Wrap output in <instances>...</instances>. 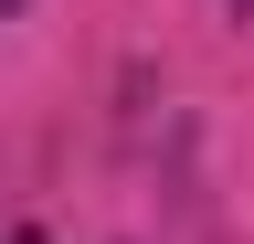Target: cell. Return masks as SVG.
Here are the masks:
<instances>
[{"mask_svg": "<svg viewBox=\"0 0 254 244\" xmlns=\"http://www.w3.org/2000/svg\"><path fill=\"white\" fill-rule=\"evenodd\" d=\"M0 244H53V234H32V223H21V234H0Z\"/></svg>", "mask_w": 254, "mask_h": 244, "instance_id": "cell-1", "label": "cell"}, {"mask_svg": "<svg viewBox=\"0 0 254 244\" xmlns=\"http://www.w3.org/2000/svg\"><path fill=\"white\" fill-rule=\"evenodd\" d=\"M0 11H21V0H0Z\"/></svg>", "mask_w": 254, "mask_h": 244, "instance_id": "cell-2", "label": "cell"}]
</instances>
